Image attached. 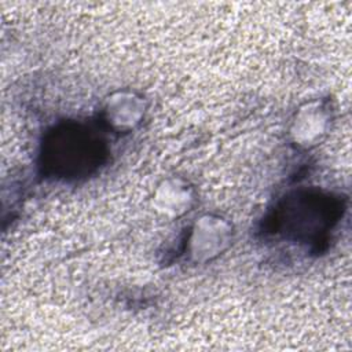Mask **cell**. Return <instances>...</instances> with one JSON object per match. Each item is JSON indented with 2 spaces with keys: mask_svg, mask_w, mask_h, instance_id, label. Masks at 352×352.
I'll use <instances>...</instances> for the list:
<instances>
[{
  "mask_svg": "<svg viewBox=\"0 0 352 352\" xmlns=\"http://www.w3.org/2000/svg\"><path fill=\"white\" fill-rule=\"evenodd\" d=\"M232 241V226L220 216L199 217L191 228L188 253L195 263H206L220 256Z\"/></svg>",
  "mask_w": 352,
  "mask_h": 352,
  "instance_id": "6da1fadb",
  "label": "cell"
},
{
  "mask_svg": "<svg viewBox=\"0 0 352 352\" xmlns=\"http://www.w3.org/2000/svg\"><path fill=\"white\" fill-rule=\"evenodd\" d=\"M106 116L109 122L118 131H129L144 114V104L140 96L133 92H118L113 95L106 104Z\"/></svg>",
  "mask_w": 352,
  "mask_h": 352,
  "instance_id": "3957f363",
  "label": "cell"
},
{
  "mask_svg": "<svg viewBox=\"0 0 352 352\" xmlns=\"http://www.w3.org/2000/svg\"><path fill=\"white\" fill-rule=\"evenodd\" d=\"M326 114L318 103H307L298 110L292 126L294 142L301 146L315 144L326 129Z\"/></svg>",
  "mask_w": 352,
  "mask_h": 352,
  "instance_id": "277c9868",
  "label": "cell"
},
{
  "mask_svg": "<svg viewBox=\"0 0 352 352\" xmlns=\"http://www.w3.org/2000/svg\"><path fill=\"white\" fill-rule=\"evenodd\" d=\"M194 204L192 188L182 179L164 180L155 194L154 205L158 212L168 217H180Z\"/></svg>",
  "mask_w": 352,
  "mask_h": 352,
  "instance_id": "7a4b0ae2",
  "label": "cell"
}]
</instances>
